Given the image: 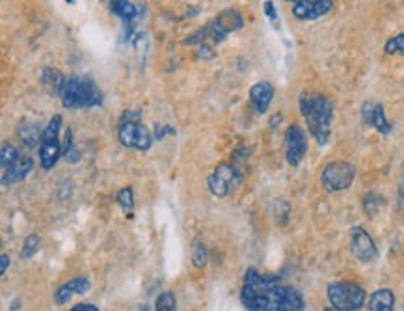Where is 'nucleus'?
Segmentation results:
<instances>
[{
	"label": "nucleus",
	"instance_id": "12",
	"mask_svg": "<svg viewBox=\"0 0 404 311\" xmlns=\"http://www.w3.org/2000/svg\"><path fill=\"white\" fill-rule=\"evenodd\" d=\"M333 8L332 0H296L291 6V13L298 21H317Z\"/></svg>",
	"mask_w": 404,
	"mask_h": 311
},
{
	"label": "nucleus",
	"instance_id": "2",
	"mask_svg": "<svg viewBox=\"0 0 404 311\" xmlns=\"http://www.w3.org/2000/svg\"><path fill=\"white\" fill-rule=\"evenodd\" d=\"M300 114L308 131L319 145H326L332 134L333 103L322 94H302L298 99Z\"/></svg>",
	"mask_w": 404,
	"mask_h": 311
},
{
	"label": "nucleus",
	"instance_id": "7",
	"mask_svg": "<svg viewBox=\"0 0 404 311\" xmlns=\"http://www.w3.org/2000/svg\"><path fill=\"white\" fill-rule=\"evenodd\" d=\"M356 168L347 161L330 162L321 173V183L328 192H343L354 183Z\"/></svg>",
	"mask_w": 404,
	"mask_h": 311
},
{
	"label": "nucleus",
	"instance_id": "5",
	"mask_svg": "<svg viewBox=\"0 0 404 311\" xmlns=\"http://www.w3.org/2000/svg\"><path fill=\"white\" fill-rule=\"evenodd\" d=\"M60 129H62V116L50 117L49 125L41 133V144H39V164L43 170H52L56 162L60 161L64 155V145L60 142Z\"/></svg>",
	"mask_w": 404,
	"mask_h": 311
},
{
	"label": "nucleus",
	"instance_id": "15",
	"mask_svg": "<svg viewBox=\"0 0 404 311\" xmlns=\"http://www.w3.org/2000/svg\"><path fill=\"white\" fill-rule=\"evenodd\" d=\"M274 94H276V89L270 82L263 80V82L254 84L250 88V103L254 106V110L257 114H265L268 110V106H270L272 99H274Z\"/></svg>",
	"mask_w": 404,
	"mask_h": 311
},
{
	"label": "nucleus",
	"instance_id": "16",
	"mask_svg": "<svg viewBox=\"0 0 404 311\" xmlns=\"http://www.w3.org/2000/svg\"><path fill=\"white\" fill-rule=\"evenodd\" d=\"M64 84H66V77L58 69H55V67H43V71H41V86L47 89V94L52 95V97H60Z\"/></svg>",
	"mask_w": 404,
	"mask_h": 311
},
{
	"label": "nucleus",
	"instance_id": "26",
	"mask_svg": "<svg viewBox=\"0 0 404 311\" xmlns=\"http://www.w3.org/2000/svg\"><path fill=\"white\" fill-rule=\"evenodd\" d=\"M155 311H178V298H175V295L170 293V291L159 295L155 302Z\"/></svg>",
	"mask_w": 404,
	"mask_h": 311
},
{
	"label": "nucleus",
	"instance_id": "11",
	"mask_svg": "<svg viewBox=\"0 0 404 311\" xmlns=\"http://www.w3.org/2000/svg\"><path fill=\"white\" fill-rule=\"evenodd\" d=\"M350 252L361 263H373L378 259V248L375 239L361 226H356L350 231Z\"/></svg>",
	"mask_w": 404,
	"mask_h": 311
},
{
	"label": "nucleus",
	"instance_id": "8",
	"mask_svg": "<svg viewBox=\"0 0 404 311\" xmlns=\"http://www.w3.org/2000/svg\"><path fill=\"white\" fill-rule=\"evenodd\" d=\"M243 181V173L235 164L222 162L215 168V172L207 178V189L216 198H226L238 183Z\"/></svg>",
	"mask_w": 404,
	"mask_h": 311
},
{
	"label": "nucleus",
	"instance_id": "13",
	"mask_svg": "<svg viewBox=\"0 0 404 311\" xmlns=\"http://www.w3.org/2000/svg\"><path fill=\"white\" fill-rule=\"evenodd\" d=\"M361 116H363V122L367 125H371L382 134H389L391 133V123L388 122L386 117V112H384V106L378 105V103H363L361 106Z\"/></svg>",
	"mask_w": 404,
	"mask_h": 311
},
{
	"label": "nucleus",
	"instance_id": "21",
	"mask_svg": "<svg viewBox=\"0 0 404 311\" xmlns=\"http://www.w3.org/2000/svg\"><path fill=\"white\" fill-rule=\"evenodd\" d=\"M21 161H22V157L15 145L10 144V142L2 144V150H0V166H2V172L10 170V168H13Z\"/></svg>",
	"mask_w": 404,
	"mask_h": 311
},
{
	"label": "nucleus",
	"instance_id": "25",
	"mask_svg": "<svg viewBox=\"0 0 404 311\" xmlns=\"http://www.w3.org/2000/svg\"><path fill=\"white\" fill-rule=\"evenodd\" d=\"M382 207H384L382 196L375 194V192L366 194V198H363V209H366V212L369 215V217H375V215H377Z\"/></svg>",
	"mask_w": 404,
	"mask_h": 311
},
{
	"label": "nucleus",
	"instance_id": "19",
	"mask_svg": "<svg viewBox=\"0 0 404 311\" xmlns=\"http://www.w3.org/2000/svg\"><path fill=\"white\" fill-rule=\"evenodd\" d=\"M108 6H110L112 13L120 17L125 24H133L134 19L138 17V6L129 0H112Z\"/></svg>",
	"mask_w": 404,
	"mask_h": 311
},
{
	"label": "nucleus",
	"instance_id": "29",
	"mask_svg": "<svg viewBox=\"0 0 404 311\" xmlns=\"http://www.w3.org/2000/svg\"><path fill=\"white\" fill-rule=\"evenodd\" d=\"M166 134H175V129L170 125H157L155 127V140H162Z\"/></svg>",
	"mask_w": 404,
	"mask_h": 311
},
{
	"label": "nucleus",
	"instance_id": "24",
	"mask_svg": "<svg viewBox=\"0 0 404 311\" xmlns=\"http://www.w3.org/2000/svg\"><path fill=\"white\" fill-rule=\"evenodd\" d=\"M384 52L388 56H404V32L397 34L394 38H389L388 41H386V45H384Z\"/></svg>",
	"mask_w": 404,
	"mask_h": 311
},
{
	"label": "nucleus",
	"instance_id": "33",
	"mask_svg": "<svg viewBox=\"0 0 404 311\" xmlns=\"http://www.w3.org/2000/svg\"><path fill=\"white\" fill-rule=\"evenodd\" d=\"M11 310H19V301L13 302V306H11Z\"/></svg>",
	"mask_w": 404,
	"mask_h": 311
},
{
	"label": "nucleus",
	"instance_id": "10",
	"mask_svg": "<svg viewBox=\"0 0 404 311\" xmlns=\"http://www.w3.org/2000/svg\"><path fill=\"white\" fill-rule=\"evenodd\" d=\"M283 145H285V161L289 162V166L296 168L308 153V136L304 129L300 125H289Z\"/></svg>",
	"mask_w": 404,
	"mask_h": 311
},
{
	"label": "nucleus",
	"instance_id": "17",
	"mask_svg": "<svg viewBox=\"0 0 404 311\" xmlns=\"http://www.w3.org/2000/svg\"><path fill=\"white\" fill-rule=\"evenodd\" d=\"M367 311H395V295L391 289H377L369 296Z\"/></svg>",
	"mask_w": 404,
	"mask_h": 311
},
{
	"label": "nucleus",
	"instance_id": "6",
	"mask_svg": "<svg viewBox=\"0 0 404 311\" xmlns=\"http://www.w3.org/2000/svg\"><path fill=\"white\" fill-rule=\"evenodd\" d=\"M366 291L352 282H336L328 285V301L341 311H358L366 306Z\"/></svg>",
	"mask_w": 404,
	"mask_h": 311
},
{
	"label": "nucleus",
	"instance_id": "14",
	"mask_svg": "<svg viewBox=\"0 0 404 311\" xmlns=\"http://www.w3.org/2000/svg\"><path fill=\"white\" fill-rule=\"evenodd\" d=\"M92 284H89L88 278H73L66 284H62L58 289L55 291V302L56 306H64L67 302L71 301L75 295H84L88 293Z\"/></svg>",
	"mask_w": 404,
	"mask_h": 311
},
{
	"label": "nucleus",
	"instance_id": "3",
	"mask_svg": "<svg viewBox=\"0 0 404 311\" xmlns=\"http://www.w3.org/2000/svg\"><path fill=\"white\" fill-rule=\"evenodd\" d=\"M62 105L69 110H78V108H95L103 103V92L95 84L92 77L86 75H71L66 77V84L62 88L60 94Z\"/></svg>",
	"mask_w": 404,
	"mask_h": 311
},
{
	"label": "nucleus",
	"instance_id": "4",
	"mask_svg": "<svg viewBox=\"0 0 404 311\" xmlns=\"http://www.w3.org/2000/svg\"><path fill=\"white\" fill-rule=\"evenodd\" d=\"M117 138L122 145L129 150L150 151L153 136L147 129L140 123V112H125L117 125Z\"/></svg>",
	"mask_w": 404,
	"mask_h": 311
},
{
	"label": "nucleus",
	"instance_id": "18",
	"mask_svg": "<svg viewBox=\"0 0 404 311\" xmlns=\"http://www.w3.org/2000/svg\"><path fill=\"white\" fill-rule=\"evenodd\" d=\"M32 168H34L32 159H22L19 164H15V166L10 168V170L2 172V185H4V187H8V185L24 181V179L28 178V173L32 172Z\"/></svg>",
	"mask_w": 404,
	"mask_h": 311
},
{
	"label": "nucleus",
	"instance_id": "20",
	"mask_svg": "<svg viewBox=\"0 0 404 311\" xmlns=\"http://www.w3.org/2000/svg\"><path fill=\"white\" fill-rule=\"evenodd\" d=\"M17 136L27 147H36L38 144H41V134H39L38 125H34V123H21L17 129Z\"/></svg>",
	"mask_w": 404,
	"mask_h": 311
},
{
	"label": "nucleus",
	"instance_id": "31",
	"mask_svg": "<svg viewBox=\"0 0 404 311\" xmlns=\"http://www.w3.org/2000/svg\"><path fill=\"white\" fill-rule=\"evenodd\" d=\"M8 267H10V256L2 254V256H0V274H2V276L8 273Z\"/></svg>",
	"mask_w": 404,
	"mask_h": 311
},
{
	"label": "nucleus",
	"instance_id": "27",
	"mask_svg": "<svg viewBox=\"0 0 404 311\" xmlns=\"http://www.w3.org/2000/svg\"><path fill=\"white\" fill-rule=\"evenodd\" d=\"M39 246H41V239H39L38 235H28L27 239H24V245H22V250L19 256H21V259H30V257L36 256Z\"/></svg>",
	"mask_w": 404,
	"mask_h": 311
},
{
	"label": "nucleus",
	"instance_id": "30",
	"mask_svg": "<svg viewBox=\"0 0 404 311\" xmlns=\"http://www.w3.org/2000/svg\"><path fill=\"white\" fill-rule=\"evenodd\" d=\"M215 56V52H212V49H210L209 45L203 43L200 45V50H198V58H212Z\"/></svg>",
	"mask_w": 404,
	"mask_h": 311
},
{
	"label": "nucleus",
	"instance_id": "1",
	"mask_svg": "<svg viewBox=\"0 0 404 311\" xmlns=\"http://www.w3.org/2000/svg\"><path fill=\"white\" fill-rule=\"evenodd\" d=\"M240 302L246 311H304V296L296 287L283 285L270 274L248 268L244 274Z\"/></svg>",
	"mask_w": 404,
	"mask_h": 311
},
{
	"label": "nucleus",
	"instance_id": "28",
	"mask_svg": "<svg viewBox=\"0 0 404 311\" xmlns=\"http://www.w3.org/2000/svg\"><path fill=\"white\" fill-rule=\"evenodd\" d=\"M263 11H265V15L268 17V21L272 22V27L277 28L280 30V15H277V10L276 6H274V2H263Z\"/></svg>",
	"mask_w": 404,
	"mask_h": 311
},
{
	"label": "nucleus",
	"instance_id": "9",
	"mask_svg": "<svg viewBox=\"0 0 404 311\" xmlns=\"http://www.w3.org/2000/svg\"><path fill=\"white\" fill-rule=\"evenodd\" d=\"M244 24V17L240 15L238 10H224L222 13L212 19V21L207 24V34H209V39H212L215 43H220L226 39L227 34L237 32L240 30Z\"/></svg>",
	"mask_w": 404,
	"mask_h": 311
},
{
	"label": "nucleus",
	"instance_id": "32",
	"mask_svg": "<svg viewBox=\"0 0 404 311\" xmlns=\"http://www.w3.org/2000/svg\"><path fill=\"white\" fill-rule=\"evenodd\" d=\"M69 311H101V310L97 306H94V304H77V306L71 308Z\"/></svg>",
	"mask_w": 404,
	"mask_h": 311
},
{
	"label": "nucleus",
	"instance_id": "23",
	"mask_svg": "<svg viewBox=\"0 0 404 311\" xmlns=\"http://www.w3.org/2000/svg\"><path fill=\"white\" fill-rule=\"evenodd\" d=\"M209 261V250L201 240H196L194 248H192V263L196 268H203Z\"/></svg>",
	"mask_w": 404,
	"mask_h": 311
},
{
	"label": "nucleus",
	"instance_id": "22",
	"mask_svg": "<svg viewBox=\"0 0 404 311\" xmlns=\"http://www.w3.org/2000/svg\"><path fill=\"white\" fill-rule=\"evenodd\" d=\"M116 201H117V205L122 207V211L125 212V217H127V218H133L134 217V194H133V189H129V187H125V189L120 190V192H117V196H116Z\"/></svg>",
	"mask_w": 404,
	"mask_h": 311
},
{
	"label": "nucleus",
	"instance_id": "34",
	"mask_svg": "<svg viewBox=\"0 0 404 311\" xmlns=\"http://www.w3.org/2000/svg\"><path fill=\"white\" fill-rule=\"evenodd\" d=\"M324 311H341V310H336V308H326Z\"/></svg>",
	"mask_w": 404,
	"mask_h": 311
}]
</instances>
